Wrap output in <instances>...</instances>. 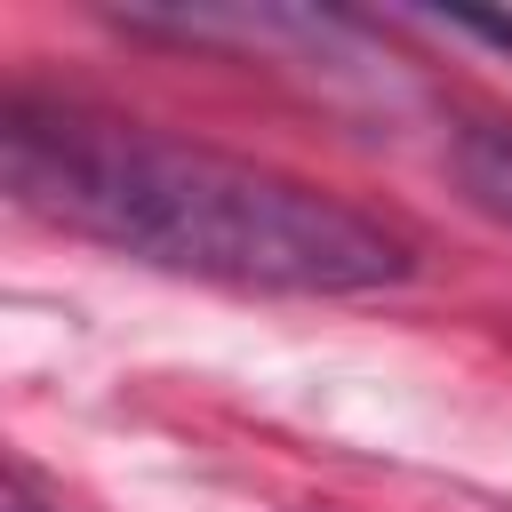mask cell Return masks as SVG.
<instances>
[{
  "mask_svg": "<svg viewBox=\"0 0 512 512\" xmlns=\"http://www.w3.org/2000/svg\"><path fill=\"white\" fill-rule=\"evenodd\" d=\"M0 184L72 240L224 288L368 296L416 272V240L328 184L32 88L0 104Z\"/></svg>",
  "mask_w": 512,
  "mask_h": 512,
  "instance_id": "1",
  "label": "cell"
},
{
  "mask_svg": "<svg viewBox=\"0 0 512 512\" xmlns=\"http://www.w3.org/2000/svg\"><path fill=\"white\" fill-rule=\"evenodd\" d=\"M0 512H48V496H40V480H32L24 464L8 472V504H0Z\"/></svg>",
  "mask_w": 512,
  "mask_h": 512,
  "instance_id": "3",
  "label": "cell"
},
{
  "mask_svg": "<svg viewBox=\"0 0 512 512\" xmlns=\"http://www.w3.org/2000/svg\"><path fill=\"white\" fill-rule=\"evenodd\" d=\"M456 176L488 216H512V120H472L456 144Z\"/></svg>",
  "mask_w": 512,
  "mask_h": 512,
  "instance_id": "2",
  "label": "cell"
}]
</instances>
